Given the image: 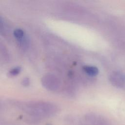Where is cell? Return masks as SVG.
<instances>
[{"mask_svg": "<svg viewBox=\"0 0 125 125\" xmlns=\"http://www.w3.org/2000/svg\"><path fill=\"white\" fill-rule=\"evenodd\" d=\"M25 107L27 112L36 116H48L57 112L55 105L49 103H31Z\"/></svg>", "mask_w": 125, "mask_h": 125, "instance_id": "obj_1", "label": "cell"}, {"mask_svg": "<svg viewBox=\"0 0 125 125\" xmlns=\"http://www.w3.org/2000/svg\"><path fill=\"white\" fill-rule=\"evenodd\" d=\"M43 85L50 90H56L60 86L59 80L54 75L47 74L42 77V80Z\"/></svg>", "mask_w": 125, "mask_h": 125, "instance_id": "obj_2", "label": "cell"}, {"mask_svg": "<svg viewBox=\"0 0 125 125\" xmlns=\"http://www.w3.org/2000/svg\"><path fill=\"white\" fill-rule=\"evenodd\" d=\"M109 81L115 87H122L125 83V76L120 71H114L109 76Z\"/></svg>", "mask_w": 125, "mask_h": 125, "instance_id": "obj_3", "label": "cell"}, {"mask_svg": "<svg viewBox=\"0 0 125 125\" xmlns=\"http://www.w3.org/2000/svg\"><path fill=\"white\" fill-rule=\"evenodd\" d=\"M14 35L19 42L21 45L26 43V38L24 32L20 29H17L14 32Z\"/></svg>", "mask_w": 125, "mask_h": 125, "instance_id": "obj_4", "label": "cell"}, {"mask_svg": "<svg viewBox=\"0 0 125 125\" xmlns=\"http://www.w3.org/2000/svg\"><path fill=\"white\" fill-rule=\"evenodd\" d=\"M83 69L84 72L90 76H95L98 75L99 73L98 68L94 66L85 65L83 67Z\"/></svg>", "mask_w": 125, "mask_h": 125, "instance_id": "obj_5", "label": "cell"}, {"mask_svg": "<svg viewBox=\"0 0 125 125\" xmlns=\"http://www.w3.org/2000/svg\"><path fill=\"white\" fill-rule=\"evenodd\" d=\"M21 68L20 67H16L11 69L9 72L10 74L12 76H16L21 72Z\"/></svg>", "mask_w": 125, "mask_h": 125, "instance_id": "obj_6", "label": "cell"}, {"mask_svg": "<svg viewBox=\"0 0 125 125\" xmlns=\"http://www.w3.org/2000/svg\"><path fill=\"white\" fill-rule=\"evenodd\" d=\"M29 83H30V81H29V80L28 78H25L24 79H23L22 81V84L24 86H27L29 84Z\"/></svg>", "mask_w": 125, "mask_h": 125, "instance_id": "obj_7", "label": "cell"}]
</instances>
